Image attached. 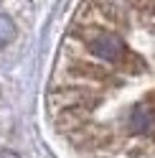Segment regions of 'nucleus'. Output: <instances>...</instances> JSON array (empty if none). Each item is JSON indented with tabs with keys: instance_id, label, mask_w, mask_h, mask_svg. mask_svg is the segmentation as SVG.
I'll return each mask as SVG.
<instances>
[{
	"instance_id": "1",
	"label": "nucleus",
	"mask_w": 155,
	"mask_h": 158,
	"mask_svg": "<svg viewBox=\"0 0 155 158\" xmlns=\"http://www.w3.org/2000/svg\"><path fill=\"white\" fill-rule=\"evenodd\" d=\"M86 48L102 61H109V64H125L127 59H132V54L127 51L125 41L117 33H107V31H99L94 33L92 38H86Z\"/></svg>"
},
{
	"instance_id": "2",
	"label": "nucleus",
	"mask_w": 155,
	"mask_h": 158,
	"mask_svg": "<svg viewBox=\"0 0 155 158\" xmlns=\"http://www.w3.org/2000/svg\"><path fill=\"white\" fill-rule=\"evenodd\" d=\"M127 127H130V133H137V135L150 133L155 127V110H153V105H148V102L132 105L130 112H127Z\"/></svg>"
},
{
	"instance_id": "3",
	"label": "nucleus",
	"mask_w": 155,
	"mask_h": 158,
	"mask_svg": "<svg viewBox=\"0 0 155 158\" xmlns=\"http://www.w3.org/2000/svg\"><path fill=\"white\" fill-rule=\"evenodd\" d=\"M51 102H59L61 110L64 107H81L92 102V94L84 89H59V92H51Z\"/></svg>"
},
{
	"instance_id": "4",
	"label": "nucleus",
	"mask_w": 155,
	"mask_h": 158,
	"mask_svg": "<svg viewBox=\"0 0 155 158\" xmlns=\"http://www.w3.org/2000/svg\"><path fill=\"white\" fill-rule=\"evenodd\" d=\"M13 38H15V23L8 15H0V46L10 44Z\"/></svg>"
},
{
	"instance_id": "5",
	"label": "nucleus",
	"mask_w": 155,
	"mask_h": 158,
	"mask_svg": "<svg viewBox=\"0 0 155 158\" xmlns=\"http://www.w3.org/2000/svg\"><path fill=\"white\" fill-rule=\"evenodd\" d=\"M0 158H18L15 153H8V151H3V153H0Z\"/></svg>"
}]
</instances>
